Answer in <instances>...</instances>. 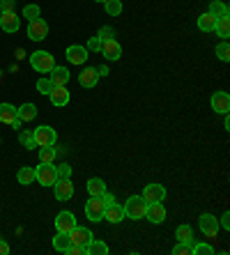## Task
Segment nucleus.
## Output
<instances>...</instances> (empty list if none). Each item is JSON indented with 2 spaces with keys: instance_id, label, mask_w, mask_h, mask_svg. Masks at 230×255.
Wrapping results in <instances>:
<instances>
[{
  "instance_id": "14",
  "label": "nucleus",
  "mask_w": 230,
  "mask_h": 255,
  "mask_svg": "<svg viewBox=\"0 0 230 255\" xmlns=\"http://www.w3.org/2000/svg\"><path fill=\"white\" fill-rule=\"evenodd\" d=\"M143 200L145 202H164L166 200V189L161 184H148L143 189Z\"/></svg>"
},
{
  "instance_id": "49",
  "label": "nucleus",
  "mask_w": 230,
  "mask_h": 255,
  "mask_svg": "<svg viewBox=\"0 0 230 255\" xmlns=\"http://www.w3.org/2000/svg\"><path fill=\"white\" fill-rule=\"evenodd\" d=\"M0 14H2V9H0Z\"/></svg>"
},
{
  "instance_id": "37",
  "label": "nucleus",
  "mask_w": 230,
  "mask_h": 255,
  "mask_svg": "<svg viewBox=\"0 0 230 255\" xmlns=\"http://www.w3.org/2000/svg\"><path fill=\"white\" fill-rule=\"evenodd\" d=\"M51 90H53V83H51V81H48L46 76L37 81V92H39V95H48Z\"/></svg>"
},
{
  "instance_id": "1",
  "label": "nucleus",
  "mask_w": 230,
  "mask_h": 255,
  "mask_svg": "<svg viewBox=\"0 0 230 255\" xmlns=\"http://www.w3.org/2000/svg\"><path fill=\"white\" fill-rule=\"evenodd\" d=\"M145 207H148V202L143 200V196H131V198H127L122 209H124V216H127V219L138 221L145 216Z\"/></svg>"
},
{
  "instance_id": "32",
  "label": "nucleus",
  "mask_w": 230,
  "mask_h": 255,
  "mask_svg": "<svg viewBox=\"0 0 230 255\" xmlns=\"http://www.w3.org/2000/svg\"><path fill=\"white\" fill-rule=\"evenodd\" d=\"M104 7H106L108 16H120V14H122V0H106Z\"/></svg>"
},
{
  "instance_id": "17",
  "label": "nucleus",
  "mask_w": 230,
  "mask_h": 255,
  "mask_svg": "<svg viewBox=\"0 0 230 255\" xmlns=\"http://www.w3.org/2000/svg\"><path fill=\"white\" fill-rule=\"evenodd\" d=\"M48 97H51V104L58 108L69 104V90H67V85H55V88L48 92Z\"/></svg>"
},
{
  "instance_id": "25",
  "label": "nucleus",
  "mask_w": 230,
  "mask_h": 255,
  "mask_svg": "<svg viewBox=\"0 0 230 255\" xmlns=\"http://www.w3.org/2000/svg\"><path fill=\"white\" fill-rule=\"evenodd\" d=\"M85 189H88L90 196H101V193L106 191V182H104V179H99V177H92V179H88Z\"/></svg>"
},
{
  "instance_id": "4",
  "label": "nucleus",
  "mask_w": 230,
  "mask_h": 255,
  "mask_svg": "<svg viewBox=\"0 0 230 255\" xmlns=\"http://www.w3.org/2000/svg\"><path fill=\"white\" fill-rule=\"evenodd\" d=\"M32 138H35V145H37V147H48V145H55V140H58V133H55L53 127L41 125V127H37V129L32 131Z\"/></svg>"
},
{
  "instance_id": "43",
  "label": "nucleus",
  "mask_w": 230,
  "mask_h": 255,
  "mask_svg": "<svg viewBox=\"0 0 230 255\" xmlns=\"http://www.w3.org/2000/svg\"><path fill=\"white\" fill-rule=\"evenodd\" d=\"M219 226L224 228V230H230V212H224L221 221H219Z\"/></svg>"
},
{
  "instance_id": "21",
  "label": "nucleus",
  "mask_w": 230,
  "mask_h": 255,
  "mask_svg": "<svg viewBox=\"0 0 230 255\" xmlns=\"http://www.w3.org/2000/svg\"><path fill=\"white\" fill-rule=\"evenodd\" d=\"M16 108L12 106V104H0V122L2 125H14V120H16Z\"/></svg>"
},
{
  "instance_id": "23",
  "label": "nucleus",
  "mask_w": 230,
  "mask_h": 255,
  "mask_svg": "<svg viewBox=\"0 0 230 255\" xmlns=\"http://www.w3.org/2000/svg\"><path fill=\"white\" fill-rule=\"evenodd\" d=\"M53 249L58 251V253H67V251L71 249V239L67 232H58L53 237Z\"/></svg>"
},
{
  "instance_id": "33",
  "label": "nucleus",
  "mask_w": 230,
  "mask_h": 255,
  "mask_svg": "<svg viewBox=\"0 0 230 255\" xmlns=\"http://www.w3.org/2000/svg\"><path fill=\"white\" fill-rule=\"evenodd\" d=\"M214 53H217V58L221 60V62H230V44L224 39V42L217 46V51H214Z\"/></svg>"
},
{
  "instance_id": "38",
  "label": "nucleus",
  "mask_w": 230,
  "mask_h": 255,
  "mask_svg": "<svg viewBox=\"0 0 230 255\" xmlns=\"http://www.w3.org/2000/svg\"><path fill=\"white\" fill-rule=\"evenodd\" d=\"M101 39V42H106V39H115V30L111 28V25H104V28L99 30V35H97Z\"/></svg>"
},
{
  "instance_id": "2",
  "label": "nucleus",
  "mask_w": 230,
  "mask_h": 255,
  "mask_svg": "<svg viewBox=\"0 0 230 255\" xmlns=\"http://www.w3.org/2000/svg\"><path fill=\"white\" fill-rule=\"evenodd\" d=\"M30 65H32L35 71H39V74H48L55 67V60L48 51H35V53L30 55Z\"/></svg>"
},
{
  "instance_id": "26",
  "label": "nucleus",
  "mask_w": 230,
  "mask_h": 255,
  "mask_svg": "<svg viewBox=\"0 0 230 255\" xmlns=\"http://www.w3.org/2000/svg\"><path fill=\"white\" fill-rule=\"evenodd\" d=\"M214 25H217V16H212L210 12H205V14L198 16V30H203V32H212Z\"/></svg>"
},
{
  "instance_id": "13",
  "label": "nucleus",
  "mask_w": 230,
  "mask_h": 255,
  "mask_svg": "<svg viewBox=\"0 0 230 255\" xmlns=\"http://www.w3.org/2000/svg\"><path fill=\"white\" fill-rule=\"evenodd\" d=\"M0 28L5 30V32H9V35L18 32V28H21V21H18L16 12H2V14H0Z\"/></svg>"
},
{
  "instance_id": "34",
  "label": "nucleus",
  "mask_w": 230,
  "mask_h": 255,
  "mask_svg": "<svg viewBox=\"0 0 230 255\" xmlns=\"http://www.w3.org/2000/svg\"><path fill=\"white\" fill-rule=\"evenodd\" d=\"M18 142H21L25 149L37 147V145H35V138H32V131H21V133H18Z\"/></svg>"
},
{
  "instance_id": "8",
  "label": "nucleus",
  "mask_w": 230,
  "mask_h": 255,
  "mask_svg": "<svg viewBox=\"0 0 230 255\" xmlns=\"http://www.w3.org/2000/svg\"><path fill=\"white\" fill-rule=\"evenodd\" d=\"M65 58L69 60V65H85L88 62V48L81 46V44H71V46H67L65 51Z\"/></svg>"
},
{
  "instance_id": "6",
  "label": "nucleus",
  "mask_w": 230,
  "mask_h": 255,
  "mask_svg": "<svg viewBox=\"0 0 230 255\" xmlns=\"http://www.w3.org/2000/svg\"><path fill=\"white\" fill-rule=\"evenodd\" d=\"M48 35V23L44 18H32L28 21V37L32 42H44Z\"/></svg>"
},
{
  "instance_id": "35",
  "label": "nucleus",
  "mask_w": 230,
  "mask_h": 255,
  "mask_svg": "<svg viewBox=\"0 0 230 255\" xmlns=\"http://www.w3.org/2000/svg\"><path fill=\"white\" fill-rule=\"evenodd\" d=\"M191 253L194 255H212L214 253V246H210V244H191Z\"/></svg>"
},
{
  "instance_id": "45",
  "label": "nucleus",
  "mask_w": 230,
  "mask_h": 255,
  "mask_svg": "<svg viewBox=\"0 0 230 255\" xmlns=\"http://www.w3.org/2000/svg\"><path fill=\"white\" fill-rule=\"evenodd\" d=\"M7 253H9V244L5 239H0V255H7Z\"/></svg>"
},
{
  "instance_id": "16",
  "label": "nucleus",
  "mask_w": 230,
  "mask_h": 255,
  "mask_svg": "<svg viewBox=\"0 0 230 255\" xmlns=\"http://www.w3.org/2000/svg\"><path fill=\"white\" fill-rule=\"evenodd\" d=\"M69 239H71V244L74 246H88L90 242H92V232L88 230V228H81V226H76L74 230L69 232Z\"/></svg>"
},
{
  "instance_id": "40",
  "label": "nucleus",
  "mask_w": 230,
  "mask_h": 255,
  "mask_svg": "<svg viewBox=\"0 0 230 255\" xmlns=\"http://www.w3.org/2000/svg\"><path fill=\"white\" fill-rule=\"evenodd\" d=\"M55 172H58V177H71V166L69 163H60V166H55Z\"/></svg>"
},
{
  "instance_id": "42",
  "label": "nucleus",
  "mask_w": 230,
  "mask_h": 255,
  "mask_svg": "<svg viewBox=\"0 0 230 255\" xmlns=\"http://www.w3.org/2000/svg\"><path fill=\"white\" fill-rule=\"evenodd\" d=\"M14 7H16V0H0V9L2 12H14Z\"/></svg>"
},
{
  "instance_id": "27",
  "label": "nucleus",
  "mask_w": 230,
  "mask_h": 255,
  "mask_svg": "<svg viewBox=\"0 0 230 255\" xmlns=\"http://www.w3.org/2000/svg\"><path fill=\"white\" fill-rule=\"evenodd\" d=\"M106 253H108L106 242H99V239H92L85 246V255H106Z\"/></svg>"
},
{
  "instance_id": "29",
  "label": "nucleus",
  "mask_w": 230,
  "mask_h": 255,
  "mask_svg": "<svg viewBox=\"0 0 230 255\" xmlns=\"http://www.w3.org/2000/svg\"><path fill=\"white\" fill-rule=\"evenodd\" d=\"M207 12L212 14V16H217V18H219V16H228V5H226L224 0H212Z\"/></svg>"
},
{
  "instance_id": "36",
  "label": "nucleus",
  "mask_w": 230,
  "mask_h": 255,
  "mask_svg": "<svg viewBox=\"0 0 230 255\" xmlns=\"http://www.w3.org/2000/svg\"><path fill=\"white\" fill-rule=\"evenodd\" d=\"M41 9L39 5H25L23 7V18H28V21H32V18H39Z\"/></svg>"
},
{
  "instance_id": "30",
  "label": "nucleus",
  "mask_w": 230,
  "mask_h": 255,
  "mask_svg": "<svg viewBox=\"0 0 230 255\" xmlns=\"http://www.w3.org/2000/svg\"><path fill=\"white\" fill-rule=\"evenodd\" d=\"M214 30H217L219 37L228 39V35H230V18H228V16H219V18H217V25H214Z\"/></svg>"
},
{
  "instance_id": "7",
  "label": "nucleus",
  "mask_w": 230,
  "mask_h": 255,
  "mask_svg": "<svg viewBox=\"0 0 230 255\" xmlns=\"http://www.w3.org/2000/svg\"><path fill=\"white\" fill-rule=\"evenodd\" d=\"M198 228H201V232L210 239H214L219 235V230H221L217 216H212V214H203L201 219H198Z\"/></svg>"
},
{
  "instance_id": "11",
  "label": "nucleus",
  "mask_w": 230,
  "mask_h": 255,
  "mask_svg": "<svg viewBox=\"0 0 230 255\" xmlns=\"http://www.w3.org/2000/svg\"><path fill=\"white\" fill-rule=\"evenodd\" d=\"M55 189V198L58 200H69L71 196H74V184H71V177H58V182L53 184Z\"/></svg>"
},
{
  "instance_id": "18",
  "label": "nucleus",
  "mask_w": 230,
  "mask_h": 255,
  "mask_svg": "<svg viewBox=\"0 0 230 255\" xmlns=\"http://www.w3.org/2000/svg\"><path fill=\"white\" fill-rule=\"evenodd\" d=\"M97 81H99V74H97V67H85V69L78 74V83L81 88H95Z\"/></svg>"
},
{
  "instance_id": "15",
  "label": "nucleus",
  "mask_w": 230,
  "mask_h": 255,
  "mask_svg": "<svg viewBox=\"0 0 230 255\" xmlns=\"http://www.w3.org/2000/svg\"><path fill=\"white\" fill-rule=\"evenodd\" d=\"M210 104H212V111H214V113L226 115L230 111V97H228V92H214Z\"/></svg>"
},
{
  "instance_id": "3",
  "label": "nucleus",
  "mask_w": 230,
  "mask_h": 255,
  "mask_svg": "<svg viewBox=\"0 0 230 255\" xmlns=\"http://www.w3.org/2000/svg\"><path fill=\"white\" fill-rule=\"evenodd\" d=\"M104 212H106V202L101 200V196H90V200L85 202V216L88 221H104Z\"/></svg>"
},
{
  "instance_id": "48",
  "label": "nucleus",
  "mask_w": 230,
  "mask_h": 255,
  "mask_svg": "<svg viewBox=\"0 0 230 255\" xmlns=\"http://www.w3.org/2000/svg\"><path fill=\"white\" fill-rule=\"evenodd\" d=\"M97 2H101V5H104V2H106V0H97Z\"/></svg>"
},
{
  "instance_id": "41",
  "label": "nucleus",
  "mask_w": 230,
  "mask_h": 255,
  "mask_svg": "<svg viewBox=\"0 0 230 255\" xmlns=\"http://www.w3.org/2000/svg\"><path fill=\"white\" fill-rule=\"evenodd\" d=\"M173 253H175V255H191V246H189V244H180V242H177V246L173 249Z\"/></svg>"
},
{
  "instance_id": "47",
  "label": "nucleus",
  "mask_w": 230,
  "mask_h": 255,
  "mask_svg": "<svg viewBox=\"0 0 230 255\" xmlns=\"http://www.w3.org/2000/svg\"><path fill=\"white\" fill-rule=\"evenodd\" d=\"M224 127H226V129H230V118H228V113H226V120H224Z\"/></svg>"
},
{
  "instance_id": "20",
  "label": "nucleus",
  "mask_w": 230,
  "mask_h": 255,
  "mask_svg": "<svg viewBox=\"0 0 230 255\" xmlns=\"http://www.w3.org/2000/svg\"><path fill=\"white\" fill-rule=\"evenodd\" d=\"M104 221H108V223H120V221H124V209H122V205H118V202L108 205L106 212H104Z\"/></svg>"
},
{
  "instance_id": "28",
  "label": "nucleus",
  "mask_w": 230,
  "mask_h": 255,
  "mask_svg": "<svg viewBox=\"0 0 230 255\" xmlns=\"http://www.w3.org/2000/svg\"><path fill=\"white\" fill-rule=\"evenodd\" d=\"M16 179H18V184H23V186L32 184V182H35V168H30V166L21 168V170L16 172Z\"/></svg>"
},
{
  "instance_id": "9",
  "label": "nucleus",
  "mask_w": 230,
  "mask_h": 255,
  "mask_svg": "<svg viewBox=\"0 0 230 255\" xmlns=\"http://www.w3.org/2000/svg\"><path fill=\"white\" fill-rule=\"evenodd\" d=\"M145 219L154 226H159L166 221V209H164V202H148V207H145Z\"/></svg>"
},
{
  "instance_id": "12",
  "label": "nucleus",
  "mask_w": 230,
  "mask_h": 255,
  "mask_svg": "<svg viewBox=\"0 0 230 255\" xmlns=\"http://www.w3.org/2000/svg\"><path fill=\"white\" fill-rule=\"evenodd\" d=\"M74 228H76V216L71 212H60L58 216H55V230L58 232H67V235H69Z\"/></svg>"
},
{
  "instance_id": "31",
  "label": "nucleus",
  "mask_w": 230,
  "mask_h": 255,
  "mask_svg": "<svg viewBox=\"0 0 230 255\" xmlns=\"http://www.w3.org/2000/svg\"><path fill=\"white\" fill-rule=\"evenodd\" d=\"M55 156H58V149L53 145H48V147H39V163H53Z\"/></svg>"
},
{
  "instance_id": "44",
  "label": "nucleus",
  "mask_w": 230,
  "mask_h": 255,
  "mask_svg": "<svg viewBox=\"0 0 230 255\" xmlns=\"http://www.w3.org/2000/svg\"><path fill=\"white\" fill-rule=\"evenodd\" d=\"M67 255H85V246H74L71 244V249L67 251Z\"/></svg>"
},
{
  "instance_id": "22",
  "label": "nucleus",
  "mask_w": 230,
  "mask_h": 255,
  "mask_svg": "<svg viewBox=\"0 0 230 255\" xmlns=\"http://www.w3.org/2000/svg\"><path fill=\"white\" fill-rule=\"evenodd\" d=\"M16 115L21 122H32L37 118V106L35 104H23V106L16 108Z\"/></svg>"
},
{
  "instance_id": "19",
  "label": "nucleus",
  "mask_w": 230,
  "mask_h": 255,
  "mask_svg": "<svg viewBox=\"0 0 230 255\" xmlns=\"http://www.w3.org/2000/svg\"><path fill=\"white\" fill-rule=\"evenodd\" d=\"M48 74H51V76H48V81L53 83V88H55V85H67V83H69V69H67V67H58V65H55L53 69L48 71Z\"/></svg>"
},
{
  "instance_id": "5",
  "label": "nucleus",
  "mask_w": 230,
  "mask_h": 255,
  "mask_svg": "<svg viewBox=\"0 0 230 255\" xmlns=\"http://www.w3.org/2000/svg\"><path fill=\"white\" fill-rule=\"evenodd\" d=\"M35 182H39L41 186H53L58 182V172H55L53 163H39L35 168Z\"/></svg>"
},
{
  "instance_id": "24",
  "label": "nucleus",
  "mask_w": 230,
  "mask_h": 255,
  "mask_svg": "<svg viewBox=\"0 0 230 255\" xmlns=\"http://www.w3.org/2000/svg\"><path fill=\"white\" fill-rule=\"evenodd\" d=\"M175 239L180 244H189V246H191V244L196 242V239H194V228H191V226H180L175 230Z\"/></svg>"
},
{
  "instance_id": "39",
  "label": "nucleus",
  "mask_w": 230,
  "mask_h": 255,
  "mask_svg": "<svg viewBox=\"0 0 230 255\" xmlns=\"http://www.w3.org/2000/svg\"><path fill=\"white\" fill-rule=\"evenodd\" d=\"M101 51V39L99 37H92L88 42V53H99Z\"/></svg>"
},
{
  "instance_id": "10",
  "label": "nucleus",
  "mask_w": 230,
  "mask_h": 255,
  "mask_svg": "<svg viewBox=\"0 0 230 255\" xmlns=\"http://www.w3.org/2000/svg\"><path fill=\"white\" fill-rule=\"evenodd\" d=\"M101 55L106 60H111V62H115V60L122 58V46H120L118 39H106V42H101Z\"/></svg>"
},
{
  "instance_id": "46",
  "label": "nucleus",
  "mask_w": 230,
  "mask_h": 255,
  "mask_svg": "<svg viewBox=\"0 0 230 255\" xmlns=\"http://www.w3.org/2000/svg\"><path fill=\"white\" fill-rule=\"evenodd\" d=\"M97 74H99V76H108L111 71H108V67H106V65H101V67H97Z\"/></svg>"
}]
</instances>
